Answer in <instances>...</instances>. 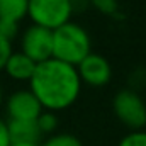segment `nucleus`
I'll return each mask as SVG.
<instances>
[{"mask_svg": "<svg viewBox=\"0 0 146 146\" xmlns=\"http://www.w3.org/2000/svg\"><path fill=\"white\" fill-rule=\"evenodd\" d=\"M9 121H37L42 114V106L31 90H17L5 102Z\"/></svg>", "mask_w": 146, "mask_h": 146, "instance_id": "0eeeda50", "label": "nucleus"}, {"mask_svg": "<svg viewBox=\"0 0 146 146\" xmlns=\"http://www.w3.org/2000/svg\"><path fill=\"white\" fill-rule=\"evenodd\" d=\"M82 85L76 66L54 58L39 63L29 80V90L36 95L42 109L49 112L72 107L80 97Z\"/></svg>", "mask_w": 146, "mask_h": 146, "instance_id": "f257e3e1", "label": "nucleus"}, {"mask_svg": "<svg viewBox=\"0 0 146 146\" xmlns=\"http://www.w3.org/2000/svg\"><path fill=\"white\" fill-rule=\"evenodd\" d=\"M90 5H94L100 14H106V15H115L119 12L117 0H90Z\"/></svg>", "mask_w": 146, "mask_h": 146, "instance_id": "4468645a", "label": "nucleus"}, {"mask_svg": "<svg viewBox=\"0 0 146 146\" xmlns=\"http://www.w3.org/2000/svg\"><path fill=\"white\" fill-rule=\"evenodd\" d=\"M58 124H60V121H58V115L54 112L42 110V114L37 117V126H39L42 134H53L56 131Z\"/></svg>", "mask_w": 146, "mask_h": 146, "instance_id": "f8f14e48", "label": "nucleus"}, {"mask_svg": "<svg viewBox=\"0 0 146 146\" xmlns=\"http://www.w3.org/2000/svg\"><path fill=\"white\" fill-rule=\"evenodd\" d=\"M36 63L26 56L22 51H17V53H12L10 58L7 60V65H5V73L14 78V80H19V82H29L33 78V75L36 72Z\"/></svg>", "mask_w": 146, "mask_h": 146, "instance_id": "1a4fd4ad", "label": "nucleus"}, {"mask_svg": "<svg viewBox=\"0 0 146 146\" xmlns=\"http://www.w3.org/2000/svg\"><path fill=\"white\" fill-rule=\"evenodd\" d=\"M10 134H9V127H7V122L0 117V146H10Z\"/></svg>", "mask_w": 146, "mask_h": 146, "instance_id": "a211bd4d", "label": "nucleus"}, {"mask_svg": "<svg viewBox=\"0 0 146 146\" xmlns=\"http://www.w3.org/2000/svg\"><path fill=\"white\" fill-rule=\"evenodd\" d=\"M92 53V39L88 31L76 24L68 22L53 31V58L66 65L78 66L85 56Z\"/></svg>", "mask_w": 146, "mask_h": 146, "instance_id": "f03ea898", "label": "nucleus"}, {"mask_svg": "<svg viewBox=\"0 0 146 146\" xmlns=\"http://www.w3.org/2000/svg\"><path fill=\"white\" fill-rule=\"evenodd\" d=\"M2 102H3V90H2V85H0V106H2Z\"/></svg>", "mask_w": 146, "mask_h": 146, "instance_id": "412c9836", "label": "nucleus"}, {"mask_svg": "<svg viewBox=\"0 0 146 146\" xmlns=\"http://www.w3.org/2000/svg\"><path fill=\"white\" fill-rule=\"evenodd\" d=\"M12 53H14V51H12V42H10L9 39H5V37L0 36V70L5 68L7 60L10 58Z\"/></svg>", "mask_w": 146, "mask_h": 146, "instance_id": "f3484780", "label": "nucleus"}, {"mask_svg": "<svg viewBox=\"0 0 146 146\" xmlns=\"http://www.w3.org/2000/svg\"><path fill=\"white\" fill-rule=\"evenodd\" d=\"M39 146H83L80 138H76L75 134L70 133H56L51 134L49 138H46Z\"/></svg>", "mask_w": 146, "mask_h": 146, "instance_id": "9b49d317", "label": "nucleus"}, {"mask_svg": "<svg viewBox=\"0 0 146 146\" xmlns=\"http://www.w3.org/2000/svg\"><path fill=\"white\" fill-rule=\"evenodd\" d=\"M29 0H0V19L21 22L27 15Z\"/></svg>", "mask_w": 146, "mask_h": 146, "instance_id": "9d476101", "label": "nucleus"}, {"mask_svg": "<svg viewBox=\"0 0 146 146\" xmlns=\"http://www.w3.org/2000/svg\"><path fill=\"white\" fill-rule=\"evenodd\" d=\"M115 117L131 131H141L146 126V104L136 90L122 88L112 99Z\"/></svg>", "mask_w": 146, "mask_h": 146, "instance_id": "20e7f679", "label": "nucleus"}, {"mask_svg": "<svg viewBox=\"0 0 146 146\" xmlns=\"http://www.w3.org/2000/svg\"><path fill=\"white\" fill-rule=\"evenodd\" d=\"M21 51L36 65L53 58V31L31 24L21 36Z\"/></svg>", "mask_w": 146, "mask_h": 146, "instance_id": "39448f33", "label": "nucleus"}, {"mask_svg": "<svg viewBox=\"0 0 146 146\" xmlns=\"http://www.w3.org/2000/svg\"><path fill=\"white\" fill-rule=\"evenodd\" d=\"M117 146H146V131H131L119 141Z\"/></svg>", "mask_w": 146, "mask_h": 146, "instance_id": "ddd939ff", "label": "nucleus"}, {"mask_svg": "<svg viewBox=\"0 0 146 146\" xmlns=\"http://www.w3.org/2000/svg\"><path fill=\"white\" fill-rule=\"evenodd\" d=\"M7 127L12 143L39 145V141L44 136L37 126V121H9Z\"/></svg>", "mask_w": 146, "mask_h": 146, "instance_id": "6e6552de", "label": "nucleus"}, {"mask_svg": "<svg viewBox=\"0 0 146 146\" xmlns=\"http://www.w3.org/2000/svg\"><path fill=\"white\" fill-rule=\"evenodd\" d=\"M10 146H39V145H29V143H12Z\"/></svg>", "mask_w": 146, "mask_h": 146, "instance_id": "aec40b11", "label": "nucleus"}, {"mask_svg": "<svg viewBox=\"0 0 146 146\" xmlns=\"http://www.w3.org/2000/svg\"><path fill=\"white\" fill-rule=\"evenodd\" d=\"M145 82H146V70L145 68H136V70L131 72V75H129V87H131V90H136V88L143 87Z\"/></svg>", "mask_w": 146, "mask_h": 146, "instance_id": "dca6fc26", "label": "nucleus"}, {"mask_svg": "<svg viewBox=\"0 0 146 146\" xmlns=\"http://www.w3.org/2000/svg\"><path fill=\"white\" fill-rule=\"evenodd\" d=\"M76 72L82 83L95 88L107 85L112 78V66L109 60L99 53H90L88 56H85V60H82L76 66Z\"/></svg>", "mask_w": 146, "mask_h": 146, "instance_id": "423d86ee", "label": "nucleus"}, {"mask_svg": "<svg viewBox=\"0 0 146 146\" xmlns=\"http://www.w3.org/2000/svg\"><path fill=\"white\" fill-rule=\"evenodd\" d=\"M19 33V22H12V21H2L0 19V36L9 39L12 42V39L17 36Z\"/></svg>", "mask_w": 146, "mask_h": 146, "instance_id": "2eb2a0df", "label": "nucleus"}, {"mask_svg": "<svg viewBox=\"0 0 146 146\" xmlns=\"http://www.w3.org/2000/svg\"><path fill=\"white\" fill-rule=\"evenodd\" d=\"M73 9L70 0H29L27 17L33 24L54 31L72 22Z\"/></svg>", "mask_w": 146, "mask_h": 146, "instance_id": "7ed1b4c3", "label": "nucleus"}, {"mask_svg": "<svg viewBox=\"0 0 146 146\" xmlns=\"http://www.w3.org/2000/svg\"><path fill=\"white\" fill-rule=\"evenodd\" d=\"M73 9V14L76 12H85L88 7H90V0H70Z\"/></svg>", "mask_w": 146, "mask_h": 146, "instance_id": "6ab92c4d", "label": "nucleus"}]
</instances>
